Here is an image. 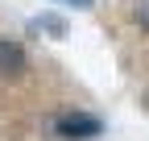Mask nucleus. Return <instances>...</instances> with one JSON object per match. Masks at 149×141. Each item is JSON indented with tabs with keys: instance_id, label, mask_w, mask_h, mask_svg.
Here are the masks:
<instances>
[{
	"instance_id": "f257e3e1",
	"label": "nucleus",
	"mask_w": 149,
	"mask_h": 141,
	"mask_svg": "<svg viewBox=\"0 0 149 141\" xmlns=\"http://www.w3.org/2000/svg\"><path fill=\"white\" fill-rule=\"evenodd\" d=\"M50 129L62 141H95L104 133V120L100 116H87V112H62V116H54Z\"/></svg>"
},
{
	"instance_id": "f03ea898",
	"label": "nucleus",
	"mask_w": 149,
	"mask_h": 141,
	"mask_svg": "<svg viewBox=\"0 0 149 141\" xmlns=\"http://www.w3.org/2000/svg\"><path fill=\"white\" fill-rule=\"evenodd\" d=\"M25 70H29V58H25L21 42L0 38V79H21Z\"/></svg>"
},
{
	"instance_id": "7ed1b4c3",
	"label": "nucleus",
	"mask_w": 149,
	"mask_h": 141,
	"mask_svg": "<svg viewBox=\"0 0 149 141\" xmlns=\"http://www.w3.org/2000/svg\"><path fill=\"white\" fill-rule=\"evenodd\" d=\"M33 29H37V33L46 29V33H54V38H62V33H66V25L58 21V17H37V21H33Z\"/></svg>"
},
{
	"instance_id": "20e7f679",
	"label": "nucleus",
	"mask_w": 149,
	"mask_h": 141,
	"mask_svg": "<svg viewBox=\"0 0 149 141\" xmlns=\"http://www.w3.org/2000/svg\"><path fill=\"white\" fill-rule=\"evenodd\" d=\"M133 17H137L145 29H149V0H133Z\"/></svg>"
},
{
	"instance_id": "39448f33",
	"label": "nucleus",
	"mask_w": 149,
	"mask_h": 141,
	"mask_svg": "<svg viewBox=\"0 0 149 141\" xmlns=\"http://www.w3.org/2000/svg\"><path fill=\"white\" fill-rule=\"evenodd\" d=\"M54 4H74V8H91L95 0H54Z\"/></svg>"
},
{
	"instance_id": "423d86ee",
	"label": "nucleus",
	"mask_w": 149,
	"mask_h": 141,
	"mask_svg": "<svg viewBox=\"0 0 149 141\" xmlns=\"http://www.w3.org/2000/svg\"><path fill=\"white\" fill-rule=\"evenodd\" d=\"M145 108H149V91H145Z\"/></svg>"
}]
</instances>
